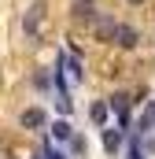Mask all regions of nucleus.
<instances>
[{
  "instance_id": "nucleus-1",
  "label": "nucleus",
  "mask_w": 155,
  "mask_h": 159,
  "mask_svg": "<svg viewBox=\"0 0 155 159\" xmlns=\"http://www.w3.org/2000/svg\"><path fill=\"white\" fill-rule=\"evenodd\" d=\"M74 19L78 22H96L100 19V7H96V0H74Z\"/></svg>"
},
{
  "instance_id": "nucleus-2",
  "label": "nucleus",
  "mask_w": 155,
  "mask_h": 159,
  "mask_svg": "<svg viewBox=\"0 0 155 159\" xmlns=\"http://www.w3.org/2000/svg\"><path fill=\"white\" fill-rule=\"evenodd\" d=\"M44 111H41V107H26V111H22V115H19V126H22V129H44Z\"/></svg>"
},
{
  "instance_id": "nucleus-3",
  "label": "nucleus",
  "mask_w": 155,
  "mask_h": 159,
  "mask_svg": "<svg viewBox=\"0 0 155 159\" xmlns=\"http://www.w3.org/2000/svg\"><path fill=\"white\" fill-rule=\"evenodd\" d=\"M111 44H118V48H137V30H133V26H122V22H118L115 41H111Z\"/></svg>"
},
{
  "instance_id": "nucleus-4",
  "label": "nucleus",
  "mask_w": 155,
  "mask_h": 159,
  "mask_svg": "<svg viewBox=\"0 0 155 159\" xmlns=\"http://www.w3.org/2000/svg\"><path fill=\"white\" fill-rule=\"evenodd\" d=\"M107 107H111V111L118 115L122 129H126V122H129V96H122V93H118V96H111V104H107Z\"/></svg>"
},
{
  "instance_id": "nucleus-5",
  "label": "nucleus",
  "mask_w": 155,
  "mask_h": 159,
  "mask_svg": "<svg viewBox=\"0 0 155 159\" xmlns=\"http://www.w3.org/2000/svg\"><path fill=\"white\" fill-rule=\"evenodd\" d=\"M115 30H118V22L115 19H96V41H115Z\"/></svg>"
},
{
  "instance_id": "nucleus-6",
  "label": "nucleus",
  "mask_w": 155,
  "mask_h": 159,
  "mask_svg": "<svg viewBox=\"0 0 155 159\" xmlns=\"http://www.w3.org/2000/svg\"><path fill=\"white\" fill-rule=\"evenodd\" d=\"M41 19H44V4H33V7H30V15H26V22H22V26H26V34H37V30H41Z\"/></svg>"
},
{
  "instance_id": "nucleus-7",
  "label": "nucleus",
  "mask_w": 155,
  "mask_h": 159,
  "mask_svg": "<svg viewBox=\"0 0 155 159\" xmlns=\"http://www.w3.org/2000/svg\"><path fill=\"white\" fill-rule=\"evenodd\" d=\"M52 137H55V141H63V144H67V141H74L70 122H67V119H55V122H52Z\"/></svg>"
},
{
  "instance_id": "nucleus-8",
  "label": "nucleus",
  "mask_w": 155,
  "mask_h": 159,
  "mask_svg": "<svg viewBox=\"0 0 155 159\" xmlns=\"http://www.w3.org/2000/svg\"><path fill=\"white\" fill-rule=\"evenodd\" d=\"M104 148L115 156L118 148H122V129H104Z\"/></svg>"
},
{
  "instance_id": "nucleus-9",
  "label": "nucleus",
  "mask_w": 155,
  "mask_h": 159,
  "mask_svg": "<svg viewBox=\"0 0 155 159\" xmlns=\"http://www.w3.org/2000/svg\"><path fill=\"white\" fill-rule=\"evenodd\" d=\"M107 111H111L107 104H92V107H89V119H92V122H100V126H104V122H107Z\"/></svg>"
},
{
  "instance_id": "nucleus-10",
  "label": "nucleus",
  "mask_w": 155,
  "mask_h": 159,
  "mask_svg": "<svg viewBox=\"0 0 155 159\" xmlns=\"http://www.w3.org/2000/svg\"><path fill=\"white\" fill-rule=\"evenodd\" d=\"M70 107H74V104H70V93H59V100H55V111H59V115H70Z\"/></svg>"
},
{
  "instance_id": "nucleus-11",
  "label": "nucleus",
  "mask_w": 155,
  "mask_h": 159,
  "mask_svg": "<svg viewBox=\"0 0 155 159\" xmlns=\"http://www.w3.org/2000/svg\"><path fill=\"white\" fill-rule=\"evenodd\" d=\"M152 126H155V104L144 111V119H140V126H137V129H152Z\"/></svg>"
},
{
  "instance_id": "nucleus-12",
  "label": "nucleus",
  "mask_w": 155,
  "mask_h": 159,
  "mask_svg": "<svg viewBox=\"0 0 155 159\" xmlns=\"http://www.w3.org/2000/svg\"><path fill=\"white\" fill-rule=\"evenodd\" d=\"M129 159H144V152H140V148L133 144V148H129Z\"/></svg>"
},
{
  "instance_id": "nucleus-13",
  "label": "nucleus",
  "mask_w": 155,
  "mask_h": 159,
  "mask_svg": "<svg viewBox=\"0 0 155 159\" xmlns=\"http://www.w3.org/2000/svg\"><path fill=\"white\" fill-rule=\"evenodd\" d=\"M129 4H144V0H129Z\"/></svg>"
}]
</instances>
